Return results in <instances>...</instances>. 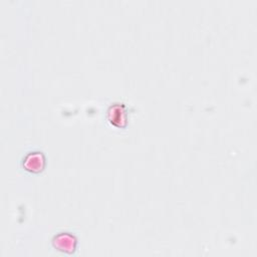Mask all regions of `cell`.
I'll list each match as a JSON object with an SVG mask.
<instances>
[{"label":"cell","instance_id":"1","mask_svg":"<svg viewBox=\"0 0 257 257\" xmlns=\"http://www.w3.org/2000/svg\"><path fill=\"white\" fill-rule=\"evenodd\" d=\"M52 245L61 252L72 254L76 248V239L69 233H59L53 237Z\"/></svg>","mask_w":257,"mask_h":257},{"label":"cell","instance_id":"2","mask_svg":"<svg viewBox=\"0 0 257 257\" xmlns=\"http://www.w3.org/2000/svg\"><path fill=\"white\" fill-rule=\"evenodd\" d=\"M23 168L31 173H39L45 166L44 156L39 152L28 153L22 161Z\"/></svg>","mask_w":257,"mask_h":257},{"label":"cell","instance_id":"3","mask_svg":"<svg viewBox=\"0 0 257 257\" xmlns=\"http://www.w3.org/2000/svg\"><path fill=\"white\" fill-rule=\"evenodd\" d=\"M107 117L111 124L121 127L126 123V107L123 104H113L108 108Z\"/></svg>","mask_w":257,"mask_h":257}]
</instances>
